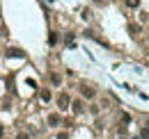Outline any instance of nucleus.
I'll list each match as a JSON object with an SVG mask.
<instances>
[{"mask_svg": "<svg viewBox=\"0 0 149 139\" xmlns=\"http://www.w3.org/2000/svg\"><path fill=\"white\" fill-rule=\"evenodd\" d=\"M69 105H71L69 94H60V96H57V107H60V109H69Z\"/></svg>", "mask_w": 149, "mask_h": 139, "instance_id": "1", "label": "nucleus"}, {"mask_svg": "<svg viewBox=\"0 0 149 139\" xmlns=\"http://www.w3.org/2000/svg\"><path fill=\"white\" fill-rule=\"evenodd\" d=\"M5 55H7V57H25V52L19 50V48H7V50H5Z\"/></svg>", "mask_w": 149, "mask_h": 139, "instance_id": "2", "label": "nucleus"}, {"mask_svg": "<svg viewBox=\"0 0 149 139\" xmlns=\"http://www.w3.org/2000/svg\"><path fill=\"white\" fill-rule=\"evenodd\" d=\"M71 109H74L76 114H83V112H85V103H83V100H74V103H71Z\"/></svg>", "mask_w": 149, "mask_h": 139, "instance_id": "3", "label": "nucleus"}, {"mask_svg": "<svg viewBox=\"0 0 149 139\" xmlns=\"http://www.w3.org/2000/svg\"><path fill=\"white\" fill-rule=\"evenodd\" d=\"M80 94H83L85 98H94V94H96V91H94L92 87H87V85H83V87H80Z\"/></svg>", "mask_w": 149, "mask_h": 139, "instance_id": "4", "label": "nucleus"}, {"mask_svg": "<svg viewBox=\"0 0 149 139\" xmlns=\"http://www.w3.org/2000/svg\"><path fill=\"white\" fill-rule=\"evenodd\" d=\"M48 125H53V128L60 125V114H51V116H48Z\"/></svg>", "mask_w": 149, "mask_h": 139, "instance_id": "5", "label": "nucleus"}, {"mask_svg": "<svg viewBox=\"0 0 149 139\" xmlns=\"http://www.w3.org/2000/svg\"><path fill=\"white\" fill-rule=\"evenodd\" d=\"M39 98H41L44 103H48V100H51V91H48V89H41V94H39Z\"/></svg>", "mask_w": 149, "mask_h": 139, "instance_id": "6", "label": "nucleus"}, {"mask_svg": "<svg viewBox=\"0 0 149 139\" xmlns=\"http://www.w3.org/2000/svg\"><path fill=\"white\" fill-rule=\"evenodd\" d=\"M119 121H122V128H126V125L131 123V114H122V116H119Z\"/></svg>", "mask_w": 149, "mask_h": 139, "instance_id": "7", "label": "nucleus"}, {"mask_svg": "<svg viewBox=\"0 0 149 139\" xmlns=\"http://www.w3.org/2000/svg\"><path fill=\"white\" fill-rule=\"evenodd\" d=\"M129 32H131V34H138V32H140V25H138V23H131V25H129Z\"/></svg>", "mask_w": 149, "mask_h": 139, "instance_id": "8", "label": "nucleus"}, {"mask_svg": "<svg viewBox=\"0 0 149 139\" xmlns=\"http://www.w3.org/2000/svg\"><path fill=\"white\" fill-rule=\"evenodd\" d=\"M51 82H53V85H60V82H62V78H60L57 73H51Z\"/></svg>", "mask_w": 149, "mask_h": 139, "instance_id": "9", "label": "nucleus"}, {"mask_svg": "<svg viewBox=\"0 0 149 139\" xmlns=\"http://www.w3.org/2000/svg\"><path fill=\"white\" fill-rule=\"evenodd\" d=\"M140 5V0H126V7H131V9H135Z\"/></svg>", "mask_w": 149, "mask_h": 139, "instance_id": "10", "label": "nucleus"}, {"mask_svg": "<svg viewBox=\"0 0 149 139\" xmlns=\"http://www.w3.org/2000/svg\"><path fill=\"white\" fill-rule=\"evenodd\" d=\"M48 43H51V46H55V43H57V34H55V32H51V36H48Z\"/></svg>", "mask_w": 149, "mask_h": 139, "instance_id": "11", "label": "nucleus"}, {"mask_svg": "<svg viewBox=\"0 0 149 139\" xmlns=\"http://www.w3.org/2000/svg\"><path fill=\"white\" fill-rule=\"evenodd\" d=\"M142 137H145V139H149V128H145V130H142Z\"/></svg>", "mask_w": 149, "mask_h": 139, "instance_id": "12", "label": "nucleus"}, {"mask_svg": "<svg viewBox=\"0 0 149 139\" xmlns=\"http://www.w3.org/2000/svg\"><path fill=\"white\" fill-rule=\"evenodd\" d=\"M57 139H69V135H67V132H62V135H57Z\"/></svg>", "mask_w": 149, "mask_h": 139, "instance_id": "13", "label": "nucleus"}, {"mask_svg": "<svg viewBox=\"0 0 149 139\" xmlns=\"http://www.w3.org/2000/svg\"><path fill=\"white\" fill-rule=\"evenodd\" d=\"M16 139H30V137H28L25 132H21V135H19V137H16Z\"/></svg>", "mask_w": 149, "mask_h": 139, "instance_id": "14", "label": "nucleus"}, {"mask_svg": "<svg viewBox=\"0 0 149 139\" xmlns=\"http://www.w3.org/2000/svg\"><path fill=\"white\" fill-rule=\"evenodd\" d=\"M5 137V128H2V125H0V139Z\"/></svg>", "mask_w": 149, "mask_h": 139, "instance_id": "15", "label": "nucleus"}, {"mask_svg": "<svg viewBox=\"0 0 149 139\" xmlns=\"http://www.w3.org/2000/svg\"><path fill=\"white\" fill-rule=\"evenodd\" d=\"M94 2H103V0H94Z\"/></svg>", "mask_w": 149, "mask_h": 139, "instance_id": "16", "label": "nucleus"}]
</instances>
